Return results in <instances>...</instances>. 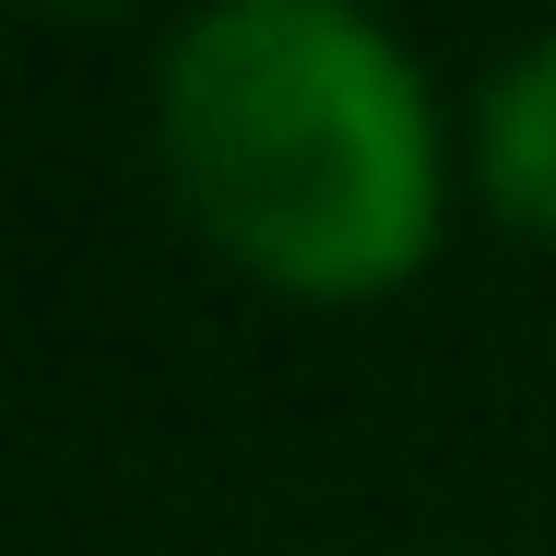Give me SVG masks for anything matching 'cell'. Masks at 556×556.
<instances>
[{
    "label": "cell",
    "instance_id": "1",
    "mask_svg": "<svg viewBox=\"0 0 556 556\" xmlns=\"http://www.w3.org/2000/svg\"><path fill=\"white\" fill-rule=\"evenodd\" d=\"M178 214L273 296H391L439 249V108L343 0H214L154 60Z\"/></svg>",
    "mask_w": 556,
    "mask_h": 556
},
{
    "label": "cell",
    "instance_id": "2",
    "mask_svg": "<svg viewBox=\"0 0 556 556\" xmlns=\"http://www.w3.org/2000/svg\"><path fill=\"white\" fill-rule=\"evenodd\" d=\"M473 166H485V202L521 225V237H556V36H533V48L485 84Z\"/></svg>",
    "mask_w": 556,
    "mask_h": 556
}]
</instances>
